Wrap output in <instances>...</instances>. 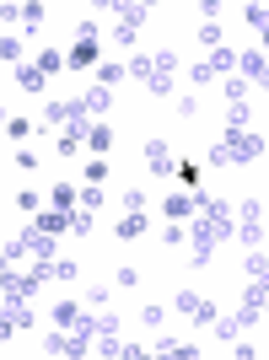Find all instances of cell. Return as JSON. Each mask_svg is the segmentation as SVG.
Wrapping results in <instances>:
<instances>
[{"instance_id":"obj_1","label":"cell","mask_w":269,"mask_h":360,"mask_svg":"<svg viewBox=\"0 0 269 360\" xmlns=\"http://www.w3.org/2000/svg\"><path fill=\"white\" fill-rule=\"evenodd\" d=\"M258 156H264V135H254V129H226V135L210 146V162H215V167L258 162Z\"/></svg>"},{"instance_id":"obj_2","label":"cell","mask_w":269,"mask_h":360,"mask_svg":"<svg viewBox=\"0 0 269 360\" xmlns=\"http://www.w3.org/2000/svg\"><path fill=\"white\" fill-rule=\"evenodd\" d=\"M108 11H119V27H113V44L119 49H134V32L146 27V16H151V6H108Z\"/></svg>"},{"instance_id":"obj_3","label":"cell","mask_w":269,"mask_h":360,"mask_svg":"<svg viewBox=\"0 0 269 360\" xmlns=\"http://www.w3.org/2000/svg\"><path fill=\"white\" fill-rule=\"evenodd\" d=\"M237 237L248 242V248H264V205H258V199H242L237 205Z\"/></svg>"},{"instance_id":"obj_4","label":"cell","mask_w":269,"mask_h":360,"mask_svg":"<svg viewBox=\"0 0 269 360\" xmlns=\"http://www.w3.org/2000/svg\"><path fill=\"white\" fill-rule=\"evenodd\" d=\"M173 75H178V54H173V49H162V54H151V86H146V91L167 97V91H173Z\"/></svg>"},{"instance_id":"obj_5","label":"cell","mask_w":269,"mask_h":360,"mask_svg":"<svg viewBox=\"0 0 269 360\" xmlns=\"http://www.w3.org/2000/svg\"><path fill=\"white\" fill-rule=\"evenodd\" d=\"M183 317H194L199 328H215V301H205V296H194V290H178V301H173Z\"/></svg>"},{"instance_id":"obj_6","label":"cell","mask_w":269,"mask_h":360,"mask_svg":"<svg viewBox=\"0 0 269 360\" xmlns=\"http://www.w3.org/2000/svg\"><path fill=\"white\" fill-rule=\"evenodd\" d=\"M199 205H205V194H167L162 199V215H167V221H194Z\"/></svg>"},{"instance_id":"obj_7","label":"cell","mask_w":269,"mask_h":360,"mask_svg":"<svg viewBox=\"0 0 269 360\" xmlns=\"http://www.w3.org/2000/svg\"><path fill=\"white\" fill-rule=\"evenodd\" d=\"M97 65H103V44H97V38H75L70 70H97Z\"/></svg>"},{"instance_id":"obj_8","label":"cell","mask_w":269,"mask_h":360,"mask_svg":"<svg viewBox=\"0 0 269 360\" xmlns=\"http://www.w3.org/2000/svg\"><path fill=\"white\" fill-rule=\"evenodd\" d=\"M146 162L156 178H178V167H173V150L162 146V140H146Z\"/></svg>"},{"instance_id":"obj_9","label":"cell","mask_w":269,"mask_h":360,"mask_svg":"<svg viewBox=\"0 0 269 360\" xmlns=\"http://www.w3.org/2000/svg\"><path fill=\"white\" fill-rule=\"evenodd\" d=\"M81 140H87V150H92V156H108V150H113V129H108L103 119H92Z\"/></svg>"},{"instance_id":"obj_10","label":"cell","mask_w":269,"mask_h":360,"mask_svg":"<svg viewBox=\"0 0 269 360\" xmlns=\"http://www.w3.org/2000/svg\"><path fill=\"white\" fill-rule=\"evenodd\" d=\"M199 65H205V70H210V81H215V75H232V70H237V49H210V60H199Z\"/></svg>"},{"instance_id":"obj_11","label":"cell","mask_w":269,"mask_h":360,"mask_svg":"<svg viewBox=\"0 0 269 360\" xmlns=\"http://www.w3.org/2000/svg\"><path fill=\"white\" fill-rule=\"evenodd\" d=\"M81 108H87V119H103L108 108H113V91L108 86H87L81 91Z\"/></svg>"},{"instance_id":"obj_12","label":"cell","mask_w":269,"mask_h":360,"mask_svg":"<svg viewBox=\"0 0 269 360\" xmlns=\"http://www.w3.org/2000/svg\"><path fill=\"white\" fill-rule=\"evenodd\" d=\"M113 237H119V242L146 237V210H124V215H119V226H113Z\"/></svg>"},{"instance_id":"obj_13","label":"cell","mask_w":269,"mask_h":360,"mask_svg":"<svg viewBox=\"0 0 269 360\" xmlns=\"http://www.w3.org/2000/svg\"><path fill=\"white\" fill-rule=\"evenodd\" d=\"M156 355H167V360H194L199 345H189V339H156Z\"/></svg>"},{"instance_id":"obj_14","label":"cell","mask_w":269,"mask_h":360,"mask_svg":"<svg viewBox=\"0 0 269 360\" xmlns=\"http://www.w3.org/2000/svg\"><path fill=\"white\" fill-rule=\"evenodd\" d=\"M0 60H6V70H16V65L27 60V49H22V38H16V32H6V38H0Z\"/></svg>"},{"instance_id":"obj_15","label":"cell","mask_w":269,"mask_h":360,"mask_svg":"<svg viewBox=\"0 0 269 360\" xmlns=\"http://www.w3.org/2000/svg\"><path fill=\"white\" fill-rule=\"evenodd\" d=\"M54 328H81V301H54Z\"/></svg>"},{"instance_id":"obj_16","label":"cell","mask_w":269,"mask_h":360,"mask_svg":"<svg viewBox=\"0 0 269 360\" xmlns=\"http://www.w3.org/2000/svg\"><path fill=\"white\" fill-rule=\"evenodd\" d=\"M242 16H248V27L269 44V6H242Z\"/></svg>"},{"instance_id":"obj_17","label":"cell","mask_w":269,"mask_h":360,"mask_svg":"<svg viewBox=\"0 0 269 360\" xmlns=\"http://www.w3.org/2000/svg\"><path fill=\"white\" fill-rule=\"evenodd\" d=\"M44 11H49V6H38V0H27V6H16V22H22V27H44Z\"/></svg>"},{"instance_id":"obj_18","label":"cell","mask_w":269,"mask_h":360,"mask_svg":"<svg viewBox=\"0 0 269 360\" xmlns=\"http://www.w3.org/2000/svg\"><path fill=\"white\" fill-rule=\"evenodd\" d=\"M215 339H221V345H237V339H242L237 312H232V317H215Z\"/></svg>"},{"instance_id":"obj_19","label":"cell","mask_w":269,"mask_h":360,"mask_svg":"<svg viewBox=\"0 0 269 360\" xmlns=\"http://www.w3.org/2000/svg\"><path fill=\"white\" fill-rule=\"evenodd\" d=\"M16 81H22V91H44V81H49V75L38 70V65H16Z\"/></svg>"},{"instance_id":"obj_20","label":"cell","mask_w":269,"mask_h":360,"mask_svg":"<svg viewBox=\"0 0 269 360\" xmlns=\"http://www.w3.org/2000/svg\"><path fill=\"white\" fill-rule=\"evenodd\" d=\"M65 65H70V54H60V49H44V54H38V70L44 75H60Z\"/></svg>"},{"instance_id":"obj_21","label":"cell","mask_w":269,"mask_h":360,"mask_svg":"<svg viewBox=\"0 0 269 360\" xmlns=\"http://www.w3.org/2000/svg\"><path fill=\"white\" fill-rule=\"evenodd\" d=\"M103 205H108V194H103V188H97V183H81V210H92V215H97Z\"/></svg>"},{"instance_id":"obj_22","label":"cell","mask_w":269,"mask_h":360,"mask_svg":"<svg viewBox=\"0 0 269 360\" xmlns=\"http://www.w3.org/2000/svg\"><path fill=\"white\" fill-rule=\"evenodd\" d=\"M124 75H130V65H97V86H108V91H113V86L124 81Z\"/></svg>"},{"instance_id":"obj_23","label":"cell","mask_w":269,"mask_h":360,"mask_svg":"<svg viewBox=\"0 0 269 360\" xmlns=\"http://www.w3.org/2000/svg\"><path fill=\"white\" fill-rule=\"evenodd\" d=\"M81 205V188H70V183H54V210H75Z\"/></svg>"},{"instance_id":"obj_24","label":"cell","mask_w":269,"mask_h":360,"mask_svg":"<svg viewBox=\"0 0 269 360\" xmlns=\"http://www.w3.org/2000/svg\"><path fill=\"white\" fill-rule=\"evenodd\" d=\"M75 274H81L75 258H49V280H75Z\"/></svg>"},{"instance_id":"obj_25","label":"cell","mask_w":269,"mask_h":360,"mask_svg":"<svg viewBox=\"0 0 269 360\" xmlns=\"http://www.w3.org/2000/svg\"><path fill=\"white\" fill-rule=\"evenodd\" d=\"M199 44H205V49H221V22H215V16L199 22Z\"/></svg>"},{"instance_id":"obj_26","label":"cell","mask_w":269,"mask_h":360,"mask_svg":"<svg viewBox=\"0 0 269 360\" xmlns=\"http://www.w3.org/2000/svg\"><path fill=\"white\" fill-rule=\"evenodd\" d=\"M130 81L151 86V54H134V60H130Z\"/></svg>"},{"instance_id":"obj_27","label":"cell","mask_w":269,"mask_h":360,"mask_svg":"<svg viewBox=\"0 0 269 360\" xmlns=\"http://www.w3.org/2000/svg\"><path fill=\"white\" fill-rule=\"evenodd\" d=\"M248 280H269V258L258 253V248L248 253Z\"/></svg>"},{"instance_id":"obj_28","label":"cell","mask_w":269,"mask_h":360,"mask_svg":"<svg viewBox=\"0 0 269 360\" xmlns=\"http://www.w3.org/2000/svg\"><path fill=\"white\" fill-rule=\"evenodd\" d=\"M226 124H232V129H248V103H226Z\"/></svg>"},{"instance_id":"obj_29","label":"cell","mask_w":269,"mask_h":360,"mask_svg":"<svg viewBox=\"0 0 269 360\" xmlns=\"http://www.w3.org/2000/svg\"><path fill=\"white\" fill-rule=\"evenodd\" d=\"M103 178H108V162H103V156H92L87 172H81V183H103Z\"/></svg>"},{"instance_id":"obj_30","label":"cell","mask_w":269,"mask_h":360,"mask_svg":"<svg viewBox=\"0 0 269 360\" xmlns=\"http://www.w3.org/2000/svg\"><path fill=\"white\" fill-rule=\"evenodd\" d=\"M92 226H97V215H92V210H75V226H70L75 237H92Z\"/></svg>"},{"instance_id":"obj_31","label":"cell","mask_w":269,"mask_h":360,"mask_svg":"<svg viewBox=\"0 0 269 360\" xmlns=\"http://www.w3.org/2000/svg\"><path fill=\"white\" fill-rule=\"evenodd\" d=\"M134 285H140V269H134V264H124V269H119V290H134Z\"/></svg>"},{"instance_id":"obj_32","label":"cell","mask_w":269,"mask_h":360,"mask_svg":"<svg viewBox=\"0 0 269 360\" xmlns=\"http://www.w3.org/2000/svg\"><path fill=\"white\" fill-rule=\"evenodd\" d=\"M162 317H167L162 307H140V323H146V328H162Z\"/></svg>"},{"instance_id":"obj_33","label":"cell","mask_w":269,"mask_h":360,"mask_svg":"<svg viewBox=\"0 0 269 360\" xmlns=\"http://www.w3.org/2000/svg\"><path fill=\"white\" fill-rule=\"evenodd\" d=\"M6 135H11V140H27L32 124H27V119H11V124H6Z\"/></svg>"},{"instance_id":"obj_34","label":"cell","mask_w":269,"mask_h":360,"mask_svg":"<svg viewBox=\"0 0 269 360\" xmlns=\"http://www.w3.org/2000/svg\"><path fill=\"white\" fill-rule=\"evenodd\" d=\"M87 307H92V312H103V307H108V290L92 285V290H87Z\"/></svg>"},{"instance_id":"obj_35","label":"cell","mask_w":269,"mask_h":360,"mask_svg":"<svg viewBox=\"0 0 269 360\" xmlns=\"http://www.w3.org/2000/svg\"><path fill=\"white\" fill-rule=\"evenodd\" d=\"M124 210H146V194H140V188H124Z\"/></svg>"},{"instance_id":"obj_36","label":"cell","mask_w":269,"mask_h":360,"mask_svg":"<svg viewBox=\"0 0 269 360\" xmlns=\"http://www.w3.org/2000/svg\"><path fill=\"white\" fill-rule=\"evenodd\" d=\"M258 285V296H264V317H269V280H254Z\"/></svg>"}]
</instances>
